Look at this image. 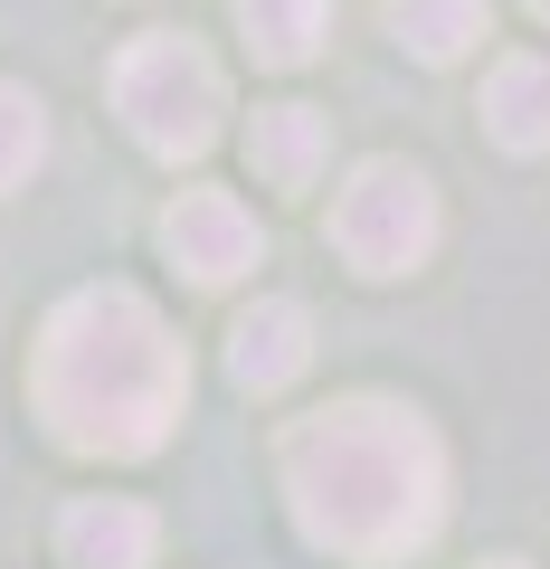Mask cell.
<instances>
[{
  "label": "cell",
  "mask_w": 550,
  "mask_h": 569,
  "mask_svg": "<svg viewBox=\"0 0 550 569\" xmlns=\"http://www.w3.org/2000/svg\"><path fill=\"white\" fill-rule=\"evenodd\" d=\"M286 503L294 531L332 560L389 569L408 550H428L447 522V447L428 437L418 408L389 399H342L286 427Z\"/></svg>",
  "instance_id": "obj_1"
},
{
  "label": "cell",
  "mask_w": 550,
  "mask_h": 569,
  "mask_svg": "<svg viewBox=\"0 0 550 569\" xmlns=\"http://www.w3.org/2000/svg\"><path fill=\"white\" fill-rule=\"evenodd\" d=\"M29 399L58 427V447L77 456H152L181 427L190 361L152 295L133 284H86L48 313L39 361H29Z\"/></svg>",
  "instance_id": "obj_2"
},
{
  "label": "cell",
  "mask_w": 550,
  "mask_h": 569,
  "mask_svg": "<svg viewBox=\"0 0 550 569\" xmlns=\"http://www.w3.org/2000/svg\"><path fill=\"white\" fill-rule=\"evenodd\" d=\"M114 114L152 162H200L209 142H219L228 86L209 67V48H190L181 29H152V39H133L114 58Z\"/></svg>",
  "instance_id": "obj_3"
},
{
  "label": "cell",
  "mask_w": 550,
  "mask_h": 569,
  "mask_svg": "<svg viewBox=\"0 0 550 569\" xmlns=\"http://www.w3.org/2000/svg\"><path fill=\"white\" fill-rule=\"evenodd\" d=\"M332 247L351 276H408L437 247V181L418 162H361L332 200Z\"/></svg>",
  "instance_id": "obj_4"
},
{
  "label": "cell",
  "mask_w": 550,
  "mask_h": 569,
  "mask_svg": "<svg viewBox=\"0 0 550 569\" xmlns=\"http://www.w3.org/2000/svg\"><path fill=\"white\" fill-rule=\"evenodd\" d=\"M162 247H171V266L190 284H238L266 257V228H257V209L238 190H181L162 209Z\"/></svg>",
  "instance_id": "obj_5"
},
{
  "label": "cell",
  "mask_w": 550,
  "mask_h": 569,
  "mask_svg": "<svg viewBox=\"0 0 550 569\" xmlns=\"http://www.w3.org/2000/svg\"><path fill=\"white\" fill-rule=\"evenodd\" d=\"M313 370V313L294 305V295H257V305L238 313V332H228V380L257 389V399H276V389H294Z\"/></svg>",
  "instance_id": "obj_6"
},
{
  "label": "cell",
  "mask_w": 550,
  "mask_h": 569,
  "mask_svg": "<svg viewBox=\"0 0 550 569\" xmlns=\"http://www.w3.org/2000/svg\"><path fill=\"white\" fill-rule=\"evenodd\" d=\"M58 550H67V569H152V550H162V522H152L143 503H77L58 522Z\"/></svg>",
  "instance_id": "obj_7"
},
{
  "label": "cell",
  "mask_w": 550,
  "mask_h": 569,
  "mask_svg": "<svg viewBox=\"0 0 550 569\" xmlns=\"http://www.w3.org/2000/svg\"><path fill=\"white\" fill-rule=\"evenodd\" d=\"M247 162H257V181H276V190H313V171L332 162V123L313 114V104H257Z\"/></svg>",
  "instance_id": "obj_8"
},
{
  "label": "cell",
  "mask_w": 550,
  "mask_h": 569,
  "mask_svg": "<svg viewBox=\"0 0 550 569\" xmlns=\"http://www.w3.org/2000/svg\"><path fill=\"white\" fill-rule=\"evenodd\" d=\"M484 133L503 152H550V58H503L484 86Z\"/></svg>",
  "instance_id": "obj_9"
},
{
  "label": "cell",
  "mask_w": 550,
  "mask_h": 569,
  "mask_svg": "<svg viewBox=\"0 0 550 569\" xmlns=\"http://www.w3.org/2000/svg\"><path fill=\"white\" fill-rule=\"evenodd\" d=\"M389 29H399L408 58L456 67L474 39H493V0H389Z\"/></svg>",
  "instance_id": "obj_10"
},
{
  "label": "cell",
  "mask_w": 550,
  "mask_h": 569,
  "mask_svg": "<svg viewBox=\"0 0 550 569\" xmlns=\"http://www.w3.org/2000/svg\"><path fill=\"white\" fill-rule=\"evenodd\" d=\"M238 29L257 48V67H304L332 29V0H238Z\"/></svg>",
  "instance_id": "obj_11"
},
{
  "label": "cell",
  "mask_w": 550,
  "mask_h": 569,
  "mask_svg": "<svg viewBox=\"0 0 550 569\" xmlns=\"http://www.w3.org/2000/svg\"><path fill=\"white\" fill-rule=\"evenodd\" d=\"M39 162H48V104L0 77V190H20Z\"/></svg>",
  "instance_id": "obj_12"
},
{
  "label": "cell",
  "mask_w": 550,
  "mask_h": 569,
  "mask_svg": "<svg viewBox=\"0 0 550 569\" xmlns=\"http://www.w3.org/2000/svg\"><path fill=\"white\" fill-rule=\"evenodd\" d=\"M484 569H522V560H484Z\"/></svg>",
  "instance_id": "obj_13"
},
{
  "label": "cell",
  "mask_w": 550,
  "mask_h": 569,
  "mask_svg": "<svg viewBox=\"0 0 550 569\" xmlns=\"http://www.w3.org/2000/svg\"><path fill=\"white\" fill-rule=\"evenodd\" d=\"M531 10H541V20H550V0H531Z\"/></svg>",
  "instance_id": "obj_14"
}]
</instances>
